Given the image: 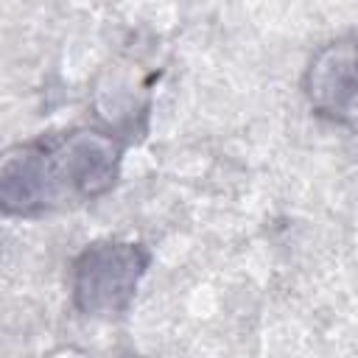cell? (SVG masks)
<instances>
[{"instance_id":"obj_1","label":"cell","mask_w":358,"mask_h":358,"mask_svg":"<svg viewBox=\"0 0 358 358\" xmlns=\"http://www.w3.org/2000/svg\"><path fill=\"white\" fill-rule=\"evenodd\" d=\"M123 168V143L101 129L76 126L39 134L6 151L0 207L6 215L39 218L106 196Z\"/></svg>"},{"instance_id":"obj_2","label":"cell","mask_w":358,"mask_h":358,"mask_svg":"<svg viewBox=\"0 0 358 358\" xmlns=\"http://www.w3.org/2000/svg\"><path fill=\"white\" fill-rule=\"evenodd\" d=\"M148 266L151 252L137 241L101 238L87 243L70 266L73 308L101 322L126 316Z\"/></svg>"},{"instance_id":"obj_3","label":"cell","mask_w":358,"mask_h":358,"mask_svg":"<svg viewBox=\"0 0 358 358\" xmlns=\"http://www.w3.org/2000/svg\"><path fill=\"white\" fill-rule=\"evenodd\" d=\"M310 109L333 123H347L358 106V42L336 39L322 45L305 70Z\"/></svg>"}]
</instances>
